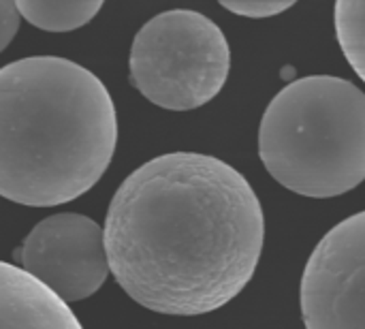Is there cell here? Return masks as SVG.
<instances>
[{
    "label": "cell",
    "mask_w": 365,
    "mask_h": 329,
    "mask_svg": "<svg viewBox=\"0 0 365 329\" xmlns=\"http://www.w3.org/2000/svg\"><path fill=\"white\" fill-rule=\"evenodd\" d=\"M19 11L17 4L11 0H0V51L6 49V45L13 41L15 32L19 30Z\"/></svg>",
    "instance_id": "obj_11"
},
{
    "label": "cell",
    "mask_w": 365,
    "mask_h": 329,
    "mask_svg": "<svg viewBox=\"0 0 365 329\" xmlns=\"http://www.w3.org/2000/svg\"><path fill=\"white\" fill-rule=\"evenodd\" d=\"M103 231L109 270L130 300L152 313L197 317L227 306L252 280L265 216L229 163L169 152L120 184Z\"/></svg>",
    "instance_id": "obj_1"
},
{
    "label": "cell",
    "mask_w": 365,
    "mask_h": 329,
    "mask_svg": "<svg viewBox=\"0 0 365 329\" xmlns=\"http://www.w3.org/2000/svg\"><path fill=\"white\" fill-rule=\"evenodd\" d=\"M21 270L64 304L94 295L111 274L105 231L83 214L64 212L41 221L24 240Z\"/></svg>",
    "instance_id": "obj_6"
},
{
    "label": "cell",
    "mask_w": 365,
    "mask_h": 329,
    "mask_svg": "<svg viewBox=\"0 0 365 329\" xmlns=\"http://www.w3.org/2000/svg\"><path fill=\"white\" fill-rule=\"evenodd\" d=\"M19 15L45 32H71L96 17L101 0H17Z\"/></svg>",
    "instance_id": "obj_8"
},
{
    "label": "cell",
    "mask_w": 365,
    "mask_h": 329,
    "mask_svg": "<svg viewBox=\"0 0 365 329\" xmlns=\"http://www.w3.org/2000/svg\"><path fill=\"white\" fill-rule=\"evenodd\" d=\"M336 34L344 58L365 81V0L336 2Z\"/></svg>",
    "instance_id": "obj_9"
},
{
    "label": "cell",
    "mask_w": 365,
    "mask_h": 329,
    "mask_svg": "<svg viewBox=\"0 0 365 329\" xmlns=\"http://www.w3.org/2000/svg\"><path fill=\"white\" fill-rule=\"evenodd\" d=\"M299 304L306 329H365V212L344 218L317 244Z\"/></svg>",
    "instance_id": "obj_5"
},
{
    "label": "cell",
    "mask_w": 365,
    "mask_h": 329,
    "mask_svg": "<svg viewBox=\"0 0 365 329\" xmlns=\"http://www.w3.org/2000/svg\"><path fill=\"white\" fill-rule=\"evenodd\" d=\"M220 4L240 17L263 19V17H274V15L284 13L295 2L291 0H222Z\"/></svg>",
    "instance_id": "obj_10"
},
{
    "label": "cell",
    "mask_w": 365,
    "mask_h": 329,
    "mask_svg": "<svg viewBox=\"0 0 365 329\" xmlns=\"http://www.w3.org/2000/svg\"><path fill=\"white\" fill-rule=\"evenodd\" d=\"M115 143L111 94L86 66L32 56L0 69V197L68 203L103 178Z\"/></svg>",
    "instance_id": "obj_2"
},
{
    "label": "cell",
    "mask_w": 365,
    "mask_h": 329,
    "mask_svg": "<svg viewBox=\"0 0 365 329\" xmlns=\"http://www.w3.org/2000/svg\"><path fill=\"white\" fill-rule=\"evenodd\" d=\"M130 83L154 105L190 111L210 103L227 83L231 47L203 13L173 9L141 26L130 45Z\"/></svg>",
    "instance_id": "obj_4"
},
{
    "label": "cell",
    "mask_w": 365,
    "mask_h": 329,
    "mask_svg": "<svg viewBox=\"0 0 365 329\" xmlns=\"http://www.w3.org/2000/svg\"><path fill=\"white\" fill-rule=\"evenodd\" d=\"M259 156L278 184L302 197L357 188L365 180V94L331 75L291 81L261 118Z\"/></svg>",
    "instance_id": "obj_3"
},
{
    "label": "cell",
    "mask_w": 365,
    "mask_h": 329,
    "mask_svg": "<svg viewBox=\"0 0 365 329\" xmlns=\"http://www.w3.org/2000/svg\"><path fill=\"white\" fill-rule=\"evenodd\" d=\"M0 329H83L71 308L21 268L0 261Z\"/></svg>",
    "instance_id": "obj_7"
}]
</instances>
